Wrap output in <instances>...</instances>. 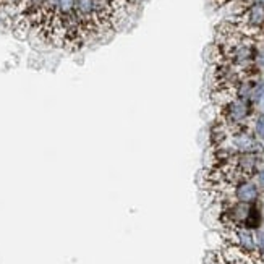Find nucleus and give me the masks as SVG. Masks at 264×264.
Returning a JSON list of instances; mask_svg holds the SVG:
<instances>
[{
    "mask_svg": "<svg viewBox=\"0 0 264 264\" xmlns=\"http://www.w3.org/2000/svg\"><path fill=\"white\" fill-rule=\"evenodd\" d=\"M120 0H25L20 20L45 43L78 50L114 28Z\"/></svg>",
    "mask_w": 264,
    "mask_h": 264,
    "instance_id": "1",
    "label": "nucleus"
},
{
    "mask_svg": "<svg viewBox=\"0 0 264 264\" xmlns=\"http://www.w3.org/2000/svg\"><path fill=\"white\" fill-rule=\"evenodd\" d=\"M211 144L216 161L238 154H263L261 141L251 127L230 128L216 122L211 130Z\"/></svg>",
    "mask_w": 264,
    "mask_h": 264,
    "instance_id": "2",
    "label": "nucleus"
},
{
    "mask_svg": "<svg viewBox=\"0 0 264 264\" xmlns=\"http://www.w3.org/2000/svg\"><path fill=\"white\" fill-rule=\"evenodd\" d=\"M217 52H219L220 65H230L242 70L255 68V41L240 34L233 25H224L220 28Z\"/></svg>",
    "mask_w": 264,
    "mask_h": 264,
    "instance_id": "3",
    "label": "nucleus"
},
{
    "mask_svg": "<svg viewBox=\"0 0 264 264\" xmlns=\"http://www.w3.org/2000/svg\"><path fill=\"white\" fill-rule=\"evenodd\" d=\"M220 222L224 228L228 227H242V228H255L261 224V211L255 204L245 203H222L220 204Z\"/></svg>",
    "mask_w": 264,
    "mask_h": 264,
    "instance_id": "4",
    "label": "nucleus"
},
{
    "mask_svg": "<svg viewBox=\"0 0 264 264\" xmlns=\"http://www.w3.org/2000/svg\"><path fill=\"white\" fill-rule=\"evenodd\" d=\"M255 119L253 102L246 99L232 97L219 104V119L217 122L230 128L251 127V122Z\"/></svg>",
    "mask_w": 264,
    "mask_h": 264,
    "instance_id": "5",
    "label": "nucleus"
},
{
    "mask_svg": "<svg viewBox=\"0 0 264 264\" xmlns=\"http://www.w3.org/2000/svg\"><path fill=\"white\" fill-rule=\"evenodd\" d=\"M232 25L240 34H243L246 38L253 41L261 38L264 34V3L255 2L248 5Z\"/></svg>",
    "mask_w": 264,
    "mask_h": 264,
    "instance_id": "6",
    "label": "nucleus"
},
{
    "mask_svg": "<svg viewBox=\"0 0 264 264\" xmlns=\"http://www.w3.org/2000/svg\"><path fill=\"white\" fill-rule=\"evenodd\" d=\"M224 240L227 246H233V248L242 250L243 253H248L251 256H260V243L255 237V232L250 228L242 227H228L224 228Z\"/></svg>",
    "mask_w": 264,
    "mask_h": 264,
    "instance_id": "7",
    "label": "nucleus"
},
{
    "mask_svg": "<svg viewBox=\"0 0 264 264\" xmlns=\"http://www.w3.org/2000/svg\"><path fill=\"white\" fill-rule=\"evenodd\" d=\"M214 264H261V258L243 253L233 246H225L214 256Z\"/></svg>",
    "mask_w": 264,
    "mask_h": 264,
    "instance_id": "8",
    "label": "nucleus"
},
{
    "mask_svg": "<svg viewBox=\"0 0 264 264\" xmlns=\"http://www.w3.org/2000/svg\"><path fill=\"white\" fill-rule=\"evenodd\" d=\"M255 133L260 139H264V115H256L255 119Z\"/></svg>",
    "mask_w": 264,
    "mask_h": 264,
    "instance_id": "9",
    "label": "nucleus"
}]
</instances>
